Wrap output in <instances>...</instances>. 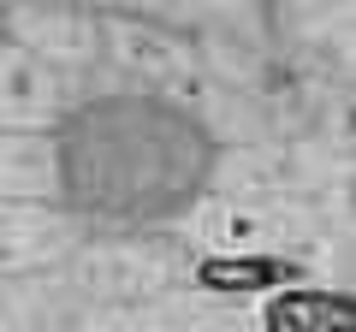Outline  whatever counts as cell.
Here are the masks:
<instances>
[{
  "label": "cell",
  "mask_w": 356,
  "mask_h": 332,
  "mask_svg": "<svg viewBox=\"0 0 356 332\" xmlns=\"http://www.w3.org/2000/svg\"><path fill=\"white\" fill-rule=\"evenodd\" d=\"M267 332H356V308L339 291H291L273 303Z\"/></svg>",
  "instance_id": "cell-1"
},
{
  "label": "cell",
  "mask_w": 356,
  "mask_h": 332,
  "mask_svg": "<svg viewBox=\"0 0 356 332\" xmlns=\"http://www.w3.org/2000/svg\"><path fill=\"white\" fill-rule=\"evenodd\" d=\"M291 267L285 261H267V256H226V261H208L202 285L208 291H261V285H285Z\"/></svg>",
  "instance_id": "cell-2"
}]
</instances>
